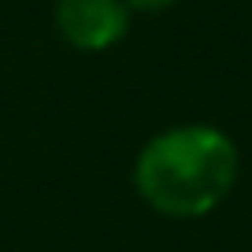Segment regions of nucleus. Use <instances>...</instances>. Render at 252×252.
Returning <instances> with one entry per match:
<instances>
[{
	"mask_svg": "<svg viewBox=\"0 0 252 252\" xmlns=\"http://www.w3.org/2000/svg\"><path fill=\"white\" fill-rule=\"evenodd\" d=\"M241 178V149L212 123H178L152 134L134 159V189L167 219L212 215Z\"/></svg>",
	"mask_w": 252,
	"mask_h": 252,
	"instance_id": "obj_1",
	"label": "nucleus"
},
{
	"mask_svg": "<svg viewBox=\"0 0 252 252\" xmlns=\"http://www.w3.org/2000/svg\"><path fill=\"white\" fill-rule=\"evenodd\" d=\"M56 33L74 52H108L130 30V8L123 0H56Z\"/></svg>",
	"mask_w": 252,
	"mask_h": 252,
	"instance_id": "obj_2",
	"label": "nucleus"
},
{
	"mask_svg": "<svg viewBox=\"0 0 252 252\" xmlns=\"http://www.w3.org/2000/svg\"><path fill=\"white\" fill-rule=\"evenodd\" d=\"M123 4L130 8V15H134V11H141V15H159V11L174 8L178 0H123Z\"/></svg>",
	"mask_w": 252,
	"mask_h": 252,
	"instance_id": "obj_3",
	"label": "nucleus"
}]
</instances>
